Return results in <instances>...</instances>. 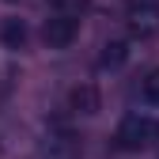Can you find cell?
I'll return each mask as SVG.
<instances>
[{"label": "cell", "mask_w": 159, "mask_h": 159, "mask_svg": "<svg viewBox=\"0 0 159 159\" xmlns=\"http://www.w3.org/2000/svg\"><path fill=\"white\" fill-rule=\"evenodd\" d=\"M114 140H117L121 152H148V148H155V144H159V117L140 114V110L125 114L121 121H117Z\"/></svg>", "instance_id": "obj_1"}, {"label": "cell", "mask_w": 159, "mask_h": 159, "mask_svg": "<svg viewBox=\"0 0 159 159\" xmlns=\"http://www.w3.org/2000/svg\"><path fill=\"white\" fill-rule=\"evenodd\" d=\"M125 27L136 42L159 38V0H125Z\"/></svg>", "instance_id": "obj_2"}, {"label": "cell", "mask_w": 159, "mask_h": 159, "mask_svg": "<svg viewBox=\"0 0 159 159\" xmlns=\"http://www.w3.org/2000/svg\"><path fill=\"white\" fill-rule=\"evenodd\" d=\"M80 38V19H68V15H49L42 23V42L49 49H68Z\"/></svg>", "instance_id": "obj_3"}, {"label": "cell", "mask_w": 159, "mask_h": 159, "mask_svg": "<svg viewBox=\"0 0 159 159\" xmlns=\"http://www.w3.org/2000/svg\"><path fill=\"white\" fill-rule=\"evenodd\" d=\"M80 152H84L80 140L65 129H53L46 136V144H42V159H80Z\"/></svg>", "instance_id": "obj_4"}, {"label": "cell", "mask_w": 159, "mask_h": 159, "mask_svg": "<svg viewBox=\"0 0 159 159\" xmlns=\"http://www.w3.org/2000/svg\"><path fill=\"white\" fill-rule=\"evenodd\" d=\"M98 106H102V98H98V87L95 84H80V87L68 91V110L72 114L91 117V114H98Z\"/></svg>", "instance_id": "obj_5"}, {"label": "cell", "mask_w": 159, "mask_h": 159, "mask_svg": "<svg viewBox=\"0 0 159 159\" xmlns=\"http://www.w3.org/2000/svg\"><path fill=\"white\" fill-rule=\"evenodd\" d=\"M125 61H129V42H125V38H110V42H102V53H98V68H102V72L125 68Z\"/></svg>", "instance_id": "obj_6"}, {"label": "cell", "mask_w": 159, "mask_h": 159, "mask_svg": "<svg viewBox=\"0 0 159 159\" xmlns=\"http://www.w3.org/2000/svg\"><path fill=\"white\" fill-rule=\"evenodd\" d=\"M0 42L8 49H23L27 46V23L23 19H4L0 23Z\"/></svg>", "instance_id": "obj_7"}, {"label": "cell", "mask_w": 159, "mask_h": 159, "mask_svg": "<svg viewBox=\"0 0 159 159\" xmlns=\"http://www.w3.org/2000/svg\"><path fill=\"white\" fill-rule=\"evenodd\" d=\"M46 8H49V15H68V19H80V15L91 8V0H46Z\"/></svg>", "instance_id": "obj_8"}, {"label": "cell", "mask_w": 159, "mask_h": 159, "mask_svg": "<svg viewBox=\"0 0 159 159\" xmlns=\"http://www.w3.org/2000/svg\"><path fill=\"white\" fill-rule=\"evenodd\" d=\"M140 98H144L148 106H159V68H152L140 80Z\"/></svg>", "instance_id": "obj_9"}]
</instances>
